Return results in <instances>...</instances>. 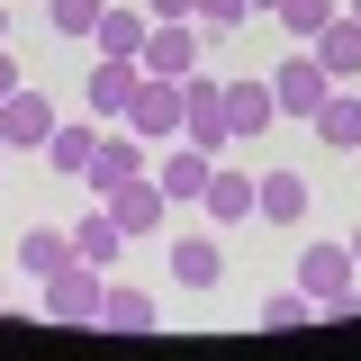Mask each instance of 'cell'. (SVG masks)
I'll use <instances>...</instances> for the list:
<instances>
[{"label": "cell", "mask_w": 361, "mask_h": 361, "mask_svg": "<svg viewBox=\"0 0 361 361\" xmlns=\"http://www.w3.org/2000/svg\"><path fill=\"white\" fill-rule=\"evenodd\" d=\"M253 217H271V226H298V217H307V180H298V172H271L262 190H253Z\"/></svg>", "instance_id": "18"}, {"label": "cell", "mask_w": 361, "mask_h": 361, "mask_svg": "<svg viewBox=\"0 0 361 361\" xmlns=\"http://www.w3.org/2000/svg\"><path fill=\"white\" fill-rule=\"evenodd\" d=\"M135 82H145V63H135V54H99V63H90V109H99V127H118V118H127L135 109Z\"/></svg>", "instance_id": "5"}, {"label": "cell", "mask_w": 361, "mask_h": 361, "mask_svg": "<svg viewBox=\"0 0 361 361\" xmlns=\"http://www.w3.org/2000/svg\"><path fill=\"white\" fill-rule=\"evenodd\" d=\"M334 9H343V0H280V9H271V18H280V27H289V37H316V27H325V18H334Z\"/></svg>", "instance_id": "24"}, {"label": "cell", "mask_w": 361, "mask_h": 361, "mask_svg": "<svg viewBox=\"0 0 361 361\" xmlns=\"http://www.w3.org/2000/svg\"><path fill=\"white\" fill-rule=\"evenodd\" d=\"M343 9H353V18H361V0H343Z\"/></svg>", "instance_id": "32"}, {"label": "cell", "mask_w": 361, "mask_h": 361, "mask_svg": "<svg viewBox=\"0 0 361 361\" xmlns=\"http://www.w3.org/2000/svg\"><path fill=\"white\" fill-rule=\"evenodd\" d=\"M145 27H154V18H145V0H109L90 37H99V54H135V45H145Z\"/></svg>", "instance_id": "16"}, {"label": "cell", "mask_w": 361, "mask_h": 361, "mask_svg": "<svg viewBox=\"0 0 361 361\" xmlns=\"http://www.w3.org/2000/svg\"><path fill=\"white\" fill-rule=\"evenodd\" d=\"M325 63H316V54H289V63H280V73H271V99H280V118H316V109H325Z\"/></svg>", "instance_id": "7"}, {"label": "cell", "mask_w": 361, "mask_h": 361, "mask_svg": "<svg viewBox=\"0 0 361 361\" xmlns=\"http://www.w3.org/2000/svg\"><path fill=\"white\" fill-rule=\"evenodd\" d=\"M145 18H190V0H145Z\"/></svg>", "instance_id": "27"}, {"label": "cell", "mask_w": 361, "mask_h": 361, "mask_svg": "<svg viewBox=\"0 0 361 361\" xmlns=\"http://www.w3.org/2000/svg\"><path fill=\"white\" fill-rule=\"evenodd\" d=\"M127 127L145 135V145H172V135H180V82H154V73H145V82H135Z\"/></svg>", "instance_id": "11"}, {"label": "cell", "mask_w": 361, "mask_h": 361, "mask_svg": "<svg viewBox=\"0 0 361 361\" xmlns=\"http://www.w3.org/2000/svg\"><path fill=\"white\" fill-rule=\"evenodd\" d=\"M118 244H127V235H118V217H109V208H90V217L73 226V253H82V262H99V271L118 262Z\"/></svg>", "instance_id": "22"}, {"label": "cell", "mask_w": 361, "mask_h": 361, "mask_svg": "<svg viewBox=\"0 0 361 361\" xmlns=\"http://www.w3.org/2000/svg\"><path fill=\"white\" fill-rule=\"evenodd\" d=\"M99 325H109V334H145V325H154V298H145V289H127V280H109Z\"/></svg>", "instance_id": "20"}, {"label": "cell", "mask_w": 361, "mask_h": 361, "mask_svg": "<svg viewBox=\"0 0 361 361\" xmlns=\"http://www.w3.org/2000/svg\"><path fill=\"white\" fill-rule=\"evenodd\" d=\"M9 90H18V63H9V45H0V99H9Z\"/></svg>", "instance_id": "28"}, {"label": "cell", "mask_w": 361, "mask_h": 361, "mask_svg": "<svg viewBox=\"0 0 361 361\" xmlns=\"http://www.w3.org/2000/svg\"><path fill=\"white\" fill-rule=\"evenodd\" d=\"M217 271H226L217 235H180V244H172V280H180V289H217Z\"/></svg>", "instance_id": "17"}, {"label": "cell", "mask_w": 361, "mask_h": 361, "mask_svg": "<svg viewBox=\"0 0 361 361\" xmlns=\"http://www.w3.org/2000/svg\"><path fill=\"white\" fill-rule=\"evenodd\" d=\"M307 127L325 135V154H353V145H361V90H343V82H334V90H325V109H316Z\"/></svg>", "instance_id": "13"}, {"label": "cell", "mask_w": 361, "mask_h": 361, "mask_svg": "<svg viewBox=\"0 0 361 361\" xmlns=\"http://www.w3.org/2000/svg\"><path fill=\"white\" fill-rule=\"evenodd\" d=\"M307 54L325 63V82H361V18H353V9H334V18L307 37Z\"/></svg>", "instance_id": "9"}, {"label": "cell", "mask_w": 361, "mask_h": 361, "mask_svg": "<svg viewBox=\"0 0 361 361\" xmlns=\"http://www.w3.org/2000/svg\"><path fill=\"white\" fill-rule=\"evenodd\" d=\"M99 298H109V271H99V262H82V253L54 271V280H37L45 325H99Z\"/></svg>", "instance_id": "2"}, {"label": "cell", "mask_w": 361, "mask_h": 361, "mask_svg": "<svg viewBox=\"0 0 361 361\" xmlns=\"http://www.w3.org/2000/svg\"><path fill=\"white\" fill-rule=\"evenodd\" d=\"M208 172H217V154H199L190 135H172V154L154 163V180H163V199H199V190H208Z\"/></svg>", "instance_id": "12"}, {"label": "cell", "mask_w": 361, "mask_h": 361, "mask_svg": "<svg viewBox=\"0 0 361 361\" xmlns=\"http://www.w3.org/2000/svg\"><path fill=\"white\" fill-rule=\"evenodd\" d=\"M199 27H253V0H190Z\"/></svg>", "instance_id": "26"}, {"label": "cell", "mask_w": 361, "mask_h": 361, "mask_svg": "<svg viewBox=\"0 0 361 361\" xmlns=\"http://www.w3.org/2000/svg\"><path fill=\"white\" fill-rule=\"evenodd\" d=\"M0 45H9V0H0Z\"/></svg>", "instance_id": "30"}, {"label": "cell", "mask_w": 361, "mask_h": 361, "mask_svg": "<svg viewBox=\"0 0 361 361\" xmlns=\"http://www.w3.org/2000/svg\"><path fill=\"white\" fill-rule=\"evenodd\" d=\"M90 154H99V127H54V135H45V163L73 172V180L90 172Z\"/></svg>", "instance_id": "23"}, {"label": "cell", "mask_w": 361, "mask_h": 361, "mask_svg": "<svg viewBox=\"0 0 361 361\" xmlns=\"http://www.w3.org/2000/svg\"><path fill=\"white\" fill-rule=\"evenodd\" d=\"M199 18H154L145 27V45H135V63L154 73V82H180V73H199Z\"/></svg>", "instance_id": "4"}, {"label": "cell", "mask_w": 361, "mask_h": 361, "mask_svg": "<svg viewBox=\"0 0 361 361\" xmlns=\"http://www.w3.org/2000/svg\"><path fill=\"white\" fill-rule=\"evenodd\" d=\"M63 262H73V235H54V226H27V235H18V271H27V280H54Z\"/></svg>", "instance_id": "19"}, {"label": "cell", "mask_w": 361, "mask_h": 361, "mask_svg": "<svg viewBox=\"0 0 361 361\" xmlns=\"http://www.w3.org/2000/svg\"><path fill=\"white\" fill-rule=\"evenodd\" d=\"M226 118H235V145H253V135H271V118H280V99H271V82H226Z\"/></svg>", "instance_id": "14"}, {"label": "cell", "mask_w": 361, "mask_h": 361, "mask_svg": "<svg viewBox=\"0 0 361 361\" xmlns=\"http://www.w3.org/2000/svg\"><path fill=\"white\" fill-rule=\"evenodd\" d=\"M135 172H145V135H135L127 127V118H118V127H99V154H90V190H118V180H135Z\"/></svg>", "instance_id": "10"}, {"label": "cell", "mask_w": 361, "mask_h": 361, "mask_svg": "<svg viewBox=\"0 0 361 361\" xmlns=\"http://www.w3.org/2000/svg\"><path fill=\"white\" fill-rule=\"evenodd\" d=\"M253 325H262V334H298V325H316V298L307 289H271L262 307H253Z\"/></svg>", "instance_id": "21"}, {"label": "cell", "mask_w": 361, "mask_h": 361, "mask_svg": "<svg viewBox=\"0 0 361 361\" xmlns=\"http://www.w3.org/2000/svg\"><path fill=\"white\" fill-rule=\"evenodd\" d=\"M99 208L118 217V235H154L172 199H163V180H154V172H135V180H118V190H99Z\"/></svg>", "instance_id": "6"}, {"label": "cell", "mask_w": 361, "mask_h": 361, "mask_svg": "<svg viewBox=\"0 0 361 361\" xmlns=\"http://www.w3.org/2000/svg\"><path fill=\"white\" fill-rule=\"evenodd\" d=\"M99 9H109V0H45V18H54L63 37H90V27H99Z\"/></svg>", "instance_id": "25"}, {"label": "cell", "mask_w": 361, "mask_h": 361, "mask_svg": "<svg viewBox=\"0 0 361 361\" xmlns=\"http://www.w3.org/2000/svg\"><path fill=\"white\" fill-rule=\"evenodd\" d=\"M180 135H190L199 154H226V145H235V118H226V82H208V73H180Z\"/></svg>", "instance_id": "3"}, {"label": "cell", "mask_w": 361, "mask_h": 361, "mask_svg": "<svg viewBox=\"0 0 361 361\" xmlns=\"http://www.w3.org/2000/svg\"><path fill=\"white\" fill-rule=\"evenodd\" d=\"M45 135H54V109H45V90H9L0 99V145H18V154H45Z\"/></svg>", "instance_id": "8"}, {"label": "cell", "mask_w": 361, "mask_h": 361, "mask_svg": "<svg viewBox=\"0 0 361 361\" xmlns=\"http://www.w3.org/2000/svg\"><path fill=\"white\" fill-rule=\"evenodd\" d=\"M253 190H262V180H244V172H208V190H199V208H208V217L217 226H253Z\"/></svg>", "instance_id": "15"}, {"label": "cell", "mask_w": 361, "mask_h": 361, "mask_svg": "<svg viewBox=\"0 0 361 361\" xmlns=\"http://www.w3.org/2000/svg\"><path fill=\"white\" fill-rule=\"evenodd\" d=\"M298 289L316 298V316L361 325V289H353V244H307L298 253Z\"/></svg>", "instance_id": "1"}, {"label": "cell", "mask_w": 361, "mask_h": 361, "mask_svg": "<svg viewBox=\"0 0 361 361\" xmlns=\"http://www.w3.org/2000/svg\"><path fill=\"white\" fill-rule=\"evenodd\" d=\"M262 9H280V0H253V18H262Z\"/></svg>", "instance_id": "31"}, {"label": "cell", "mask_w": 361, "mask_h": 361, "mask_svg": "<svg viewBox=\"0 0 361 361\" xmlns=\"http://www.w3.org/2000/svg\"><path fill=\"white\" fill-rule=\"evenodd\" d=\"M343 244H353V271H361V226H353V235H343Z\"/></svg>", "instance_id": "29"}]
</instances>
